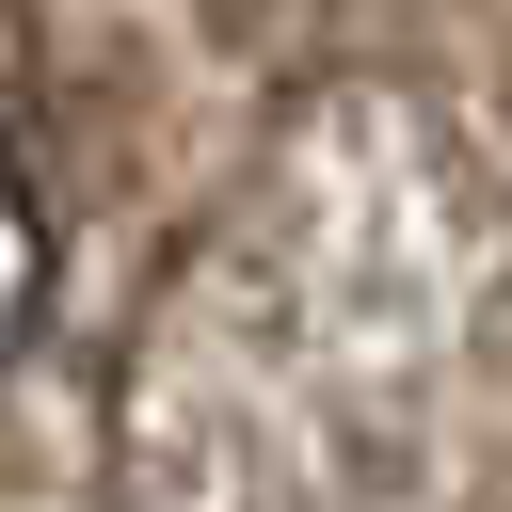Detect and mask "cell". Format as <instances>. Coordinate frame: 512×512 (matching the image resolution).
Here are the masks:
<instances>
[{"label":"cell","instance_id":"6da1fadb","mask_svg":"<svg viewBox=\"0 0 512 512\" xmlns=\"http://www.w3.org/2000/svg\"><path fill=\"white\" fill-rule=\"evenodd\" d=\"M48 320V208H32V160H16V128H0V352Z\"/></svg>","mask_w":512,"mask_h":512}]
</instances>
